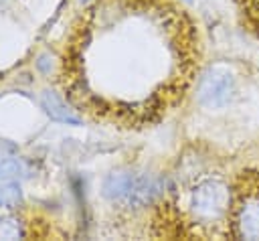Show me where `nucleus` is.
<instances>
[{"label": "nucleus", "mask_w": 259, "mask_h": 241, "mask_svg": "<svg viewBox=\"0 0 259 241\" xmlns=\"http://www.w3.org/2000/svg\"><path fill=\"white\" fill-rule=\"evenodd\" d=\"M22 203V188L16 180H6L0 184V209H16Z\"/></svg>", "instance_id": "423d86ee"}, {"label": "nucleus", "mask_w": 259, "mask_h": 241, "mask_svg": "<svg viewBox=\"0 0 259 241\" xmlns=\"http://www.w3.org/2000/svg\"><path fill=\"white\" fill-rule=\"evenodd\" d=\"M235 91V79L225 67H210L196 85V97L204 107H225Z\"/></svg>", "instance_id": "20e7f679"}, {"label": "nucleus", "mask_w": 259, "mask_h": 241, "mask_svg": "<svg viewBox=\"0 0 259 241\" xmlns=\"http://www.w3.org/2000/svg\"><path fill=\"white\" fill-rule=\"evenodd\" d=\"M40 105L45 109V113L55 119V122H61V124H69V126H79L81 124V117L53 91H45L40 95Z\"/></svg>", "instance_id": "39448f33"}, {"label": "nucleus", "mask_w": 259, "mask_h": 241, "mask_svg": "<svg viewBox=\"0 0 259 241\" xmlns=\"http://www.w3.org/2000/svg\"><path fill=\"white\" fill-rule=\"evenodd\" d=\"M22 174V162L16 158H6L0 162V180H16Z\"/></svg>", "instance_id": "1a4fd4ad"}, {"label": "nucleus", "mask_w": 259, "mask_h": 241, "mask_svg": "<svg viewBox=\"0 0 259 241\" xmlns=\"http://www.w3.org/2000/svg\"><path fill=\"white\" fill-rule=\"evenodd\" d=\"M81 2H83V0H81Z\"/></svg>", "instance_id": "9d476101"}, {"label": "nucleus", "mask_w": 259, "mask_h": 241, "mask_svg": "<svg viewBox=\"0 0 259 241\" xmlns=\"http://www.w3.org/2000/svg\"><path fill=\"white\" fill-rule=\"evenodd\" d=\"M229 237L259 239V172H241L233 182Z\"/></svg>", "instance_id": "7ed1b4c3"}, {"label": "nucleus", "mask_w": 259, "mask_h": 241, "mask_svg": "<svg viewBox=\"0 0 259 241\" xmlns=\"http://www.w3.org/2000/svg\"><path fill=\"white\" fill-rule=\"evenodd\" d=\"M233 186L221 176H202L186 190V215L194 235L229 237Z\"/></svg>", "instance_id": "f257e3e1"}, {"label": "nucleus", "mask_w": 259, "mask_h": 241, "mask_svg": "<svg viewBox=\"0 0 259 241\" xmlns=\"http://www.w3.org/2000/svg\"><path fill=\"white\" fill-rule=\"evenodd\" d=\"M24 237L22 221L16 217H0V239H20Z\"/></svg>", "instance_id": "0eeeda50"}, {"label": "nucleus", "mask_w": 259, "mask_h": 241, "mask_svg": "<svg viewBox=\"0 0 259 241\" xmlns=\"http://www.w3.org/2000/svg\"><path fill=\"white\" fill-rule=\"evenodd\" d=\"M101 194L119 207L142 209L164 194V180L136 168H117L101 182Z\"/></svg>", "instance_id": "f03ea898"}, {"label": "nucleus", "mask_w": 259, "mask_h": 241, "mask_svg": "<svg viewBox=\"0 0 259 241\" xmlns=\"http://www.w3.org/2000/svg\"><path fill=\"white\" fill-rule=\"evenodd\" d=\"M241 10L251 30L259 34V0H241Z\"/></svg>", "instance_id": "6e6552de"}]
</instances>
